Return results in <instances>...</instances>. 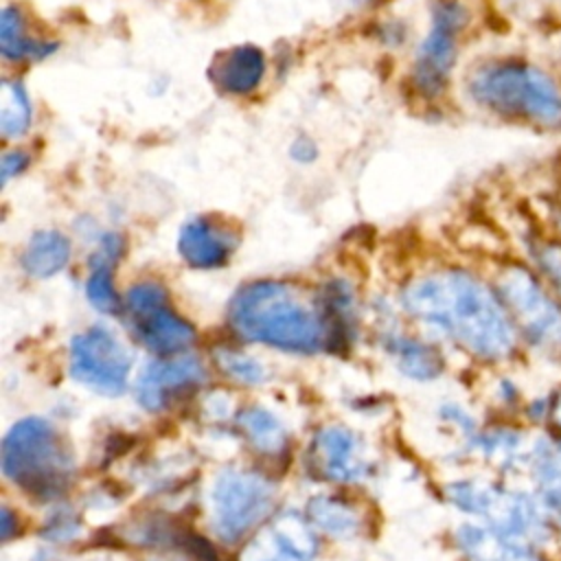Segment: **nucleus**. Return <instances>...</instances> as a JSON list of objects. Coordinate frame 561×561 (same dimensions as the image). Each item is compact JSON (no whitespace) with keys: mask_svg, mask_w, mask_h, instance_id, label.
<instances>
[{"mask_svg":"<svg viewBox=\"0 0 561 561\" xmlns=\"http://www.w3.org/2000/svg\"><path fill=\"white\" fill-rule=\"evenodd\" d=\"M31 125V103L26 90L18 81H2L0 88V131L4 138L26 134Z\"/></svg>","mask_w":561,"mask_h":561,"instance_id":"5701e85b","label":"nucleus"},{"mask_svg":"<svg viewBox=\"0 0 561 561\" xmlns=\"http://www.w3.org/2000/svg\"><path fill=\"white\" fill-rule=\"evenodd\" d=\"M129 368L131 355L105 327H90L70 342V375L101 394H121Z\"/></svg>","mask_w":561,"mask_h":561,"instance_id":"6e6552de","label":"nucleus"},{"mask_svg":"<svg viewBox=\"0 0 561 561\" xmlns=\"http://www.w3.org/2000/svg\"><path fill=\"white\" fill-rule=\"evenodd\" d=\"M237 234L210 217H193L180 228V256L195 270H215L230 261Z\"/></svg>","mask_w":561,"mask_h":561,"instance_id":"f8f14e48","label":"nucleus"},{"mask_svg":"<svg viewBox=\"0 0 561 561\" xmlns=\"http://www.w3.org/2000/svg\"><path fill=\"white\" fill-rule=\"evenodd\" d=\"M70 259V241L57 230H39L31 237L24 254L22 267L28 276L48 278L55 276Z\"/></svg>","mask_w":561,"mask_h":561,"instance_id":"6ab92c4d","label":"nucleus"},{"mask_svg":"<svg viewBox=\"0 0 561 561\" xmlns=\"http://www.w3.org/2000/svg\"><path fill=\"white\" fill-rule=\"evenodd\" d=\"M557 517H559V522H561V513H559V515H557Z\"/></svg>","mask_w":561,"mask_h":561,"instance_id":"473e14b6","label":"nucleus"},{"mask_svg":"<svg viewBox=\"0 0 561 561\" xmlns=\"http://www.w3.org/2000/svg\"><path fill=\"white\" fill-rule=\"evenodd\" d=\"M465 20L467 13L456 0H445L434 9L430 33L416 53L412 72L416 90L430 99L438 96L447 85Z\"/></svg>","mask_w":561,"mask_h":561,"instance_id":"9d476101","label":"nucleus"},{"mask_svg":"<svg viewBox=\"0 0 561 561\" xmlns=\"http://www.w3.org/2000/svg\"><path fill=\"white\" fill-rule=\"evenodd\" d=\"M265 535L287 561H313L318 554L316 528L291 511L280 513Z\"/></svg>","mask_w":561,"mask_h":561,"instance_id":"f3484780","label":"nucleus"},{"mask_svg":"<svg viewBox=\"0 0 561 561\" xmlns=\"http://www.w3.org/2000/svg\"><path fill=\"white\" fill-rule=\"evenodd\" d=\"M449 497L456 506L482 517L491 530L504 537L535 546L548 535L541 506L526 493L467 480L451 484Z\"/></svg>","mask_w":561,"mask_h":561,"instance_id":"39448f33","label":"nucleus"},{"mask_svg":"<svg viewBox=\"0 0 561 561\" xmlns=\"http://www.w3.org/2000/svg\"><path fill=\"white\" fill-rule=\"evenodd\" d=\"M530 467L543 500L554 515L561 513V440L539 438L530 451Z\"/></svg>","mask_w":561,"mask_h":561,"instance_id":"a211bd4d","label":"nucleus"},{"mask_svg":"<svg viewBox=\"0 0 561 561\" xmlns=\"http://www.w3.org/2000/svg\"><path fill=\"white\" fill-rule=\"evenodd\" d=\"M81 530V522L72 511H59L55 513L46 528H44V537L50 541H70L79 535Z\"/></svg>","mask_w":561,"mask_h":561,"instance_id":"a878e982","label":"nucleus"},{"mask_svg":"<svg viewBox=\"0 0 561 561\" xmlns=\"http://www.w3.org/2000/svg\"><path fill=\"white\" fill-rule=\"evenodd\" d=\"M125 309L136 337L158 355H175L195 340L193 327L169 307L164 289L156 283L134 285Z\"/></svg>","mask_w":561,"mask_h":561,"instance_id":"1a4fd4ad","label":"nucleus"},{"mask_svg":"<svg viewBox=\"0 0 561 561\" xmlns=\"http://www.w3.org/2000/svg\"><path fill=\"white\" fill-rule=\"evenodd\" d=\"M500 294L526 340L550 355H559L561 309L539 287L533 274L522 267L506 270L500 278Z\"/></svg>","mask_w":561,"mask_h":561,"instance_id":"0eeeda50","label":"nucleus"},{"mask_svg":"<svg viewBox=\"0 0 561 561\" xmlns=\"http://www.w3.org/2000/svg\"><path fill=\"white\" fill-rule=\"evenodd\" d=\"M28 167V156L24 151H11L2 156L0 162V173H2V184H7L13 175L24 171Z\"/></svg>","mask_w":561,"mask_h":561,"instance_id":"cd10ccee","label":"nucleus"},{"mask_svg":"<svg viewBox=\"0 0 561 561\" xmlns=\"http://www.w3.org/2000/svg\"><path fill=\"white\" fill-rule=\"evenodd\" d=\"M309 519L313 524V528L324 530L331 537H340V539H348L355 537L362 530V515L359 511L337 497V495H318L309 502Z\"/></svg>","mask_w":561,"mask_h":561,"instance_id":"aec40b11","label":"nucleus"},{"mask_svg":"<svg viewBox=\"0 0 561 561\" xmlns=\"http://www.w3.org/2000/svg\"><path fill=\"white\" fill-rule=\"evenodd\" d=\"M390 351L399 368L414 379H434L443 370L440 355L432 346L421 344L416 340H397L390 346Z\"/></svg>","mask_w":561,"mask_h":561,"instance_id":"b1692460","label":"nucleus"},{"mask_svg":"<svg viewBox=\"0 0 561 561\" xmlns=\"http://www.w3.org/2000/svg\"><path fill=\"white\" fill-rule=\"evenodd\" d=\"M357 2H370V0H357Z\"/></svg>","mask_w":561,"mask_h":561,"instance_id":"2f4dec72","label":"nucleus"},{"mask_svg":"<svg viewBox=\"0 0 561 561\" xmlns=\"http://www.w3.org/2000/svg\"><path fill=\"white\" fill-rule=\"evenodd\" d=\"M458 541L473 561H543L530 543L504 537L489 526H465Z\"/></svg>","mask_w":561,"mask_h":561,"instance_id":"dca6fc26","label":"nucleus"},{"mask_svg":"<svg viewBox=\"0 0 561 561\" xmlns=\"http://www.w3.org/2000/svg\"><path fill=\"white\" fill-rule=\"evenodd\" d=\"M316 145L309 140V138H298L294 145H291V156L294 160L298 162H311L316 158Z\"/></svg>","mask_w":561,"mask_h":561,"instance_id":"c85d7f7f","label":"nucleus"},{"mask_svg":"<svg viewBox=\"0 0 561 561\" xmlns=\"http://www.w3.org/2000/svg\"><path fill=\"white\" fill-rule=\"evenodd\" d=\"M72 454L44 419L18 421L2 440V473L24 493L53 500L72 482Z\"/></svg>","mask_w":561,"mask_h":561,"instance_id":"7ed1b4c3","label":"nucleus"},{"mask_svg":"<svg viewBox=\"0 0 561 561\" xmlns=\"http://www.w3.org/2000/svg\"><path fill=\"white\" fill-rule=\"evenodd\" d=\"M265 57L256 46L241 44L219 53L208 70L210 81L226 94H250L263 79Z\"/></svg>","mask_w":561,"mask_h":561,"instance_id":"4468645a","label":"nucleus"},{"mask_svg":"<svg viewBox=\"0 0 561 561\" xmlns=\"http://www.w3.org/2000/svg\"><path fill=\"white\" fill-rule=\"evenodd\" d=\"M206 381V368L195 355L151 362L138 377L136 397L145 410L162 412Z\"/></svg>","mask_w":561,"mask_h":561,"instance_id":"9b49d317","label":"nucleus"},{"mask_svg":"<svg viewBox=\"0 0 561 561\" xmlns=\"http://www.w3.org/2000/svg\"><path fill=\"white\" fill-rule=\"evenodd\" d=\"M469 94L482 107L539 125L561 123V90L539 68L504 59L480 66L469 79Z\"/></svg>","mask_w":561,"mask_h":561,"instance_id":"20e7f679","label":"nucleus"},{"mask_svg":"<svg viewBox=\"0 0 561 561\" xmlns=\"http://www.w3.org/2000/svg\"><path fill=\"white\" fill-rule=\"evenodd\" d=\"M272 482L252 471H221L210 489V517L217 537L226 543L243 539L274 506Z\"/></svg>","mask_w":561,"mask_h":561,"instance_id":"423d86ee","label":"nucleus"},{"mask_svg":"<svg viewBox=\"0 0 561 561\" xmlns=\"http://www.w3.org/2000/svg\"><path fill=\"white\" fill-rule=\"evenodd\" d=\"M215 362L224 375H228L230 379H234L239 383L252 386V383L263 381V377H265V370L256 359H252L250 355H243L239 351H232V348H219L215 353Z\"/></svg>","mask_w":561,"mask_h":561,"instance_id":"393cba45","label":"nucleus"},{"mask_svg":"<svg viewBox=\"0 0 561 561\" xmlns=\"http://www.w3.org/2000/svg\"><path fill=\"white\" fill-rule=\"evenodd\" d=\"M11 519H13V515H11V511L4 506L2 508V539L7 541L9 537H11V533H13V526H11Z\"/></svg>","mask_w":561,"mask_h":561,"instance_id":"7c9ffc66","label":"nucleus"},{"mask_svg":"<svg viewBox=\"0 0 561 561\" xmlns=\"http://www.w3.org/2000/svg\"><path fill=\"white\" fill-rule=\"evenodd\" d=\"M313 471L333 482H355L366 476L359 440L344 427H324L311 445Z\"/></svg>","mask_w":561,"mask_h":561,"instance_id":"ddd939ff","label":"nucleus"},{"mask_svg":"<svg viewBox=\"0 0 561 561\" xmlns=\"http://www.w3.org/2000/svg\"><path fill=\"white\" fill-rule=\"evenodd\" d=\"M123 254V239L118 234H103L96 252L90 259V276L85 280L88 300L103 313H118L123 302L114 289L112 270Z\"/></svg>","mask_w":561,"mask_h":561,"instance_id":"2eb2a0df","label":"nucleus"},{"mask_svg":"<svg viewBox=\"0 0 561 561\" xmlns=\"http://www.w3.org/2000/svg\"><path fill=\"white\" fill-rule=\"evenodd\" d=\"M55 50V44L31 39L24 31L20 9L7 7L0 15V53L4 59H42Z\"/></svg>","mask_w":561,"mask_h":561,"instance_id":"412c9836","label":"nucleus"},{"mask_svg":"<svg viewBox=\"0 0 561 561\" xmlns=\"http://www.w3.org/2000/svg\"><path fill=\"white\" fill-rule=\"evenodd\" d=\"M228 320L243 340L289 353H316L329 340L324 320L276 280L243 285L228 305Z\"/></svg>","mask_w":561,"mask_h":561,"instance_id":"f03ea898","label":"nucleus"},{"mask_svg":"<svg viewBox=\"0 0 561 561\" xmlns=\"http://www.w3.org/2000/svg\"><path fill=\"white\" fill-rule=\"evenodd\" d=\"M548 414H550L552 421L561 427V392H557V394L552 397V401L548 403Z\"/></svg>","mask_w":561,"mask_h":561,"instance_id":"c756f323","label":"nucleus"},{"mask_svg":"<svg viewBox=\"0 0 561 561\" xmlns=\"http://www.w3.org/2000/svg\"><path fill=\"white\" fill-rule=\"evenodd\" d=\"M539 265L546 272V276L552 280L557 291L561 294V241L543 243L537 252Z\"/></svg>","mask_w":561,"mask_h":561,"instance_id":"bb28decb","label":"nucleus"},{"mask_svg":"<svg viewBox=\"0 0 561 561\" xmlns=\"http://www.w3.org/2000/svg\"><path fill=\"white\" fill-rule=\"evenodd\" d=\"M405 309L447 333L480 359H504L515 348V329L493 296L467 272H438L416 278L403 294Z\"/></svg>","mask_w":561,"mask_h":561,"instance_id":"f257e3e1","label":"nucleus"},{"mask_svg":"<svg viewBox=\"0 0 561 561\" xmlns=\"http://www.w3.org/2000/svg\"><path fill=\"white\" fill-rule=\"evenodd\" d=\"M245 440L265 456H276L287 447V434L280 421L263 408H245L237 419Z\"/></svg>","mask_w":561,"mask_h":561,"instance_id":"4be33fe9","label":"nucleus"}]
</instances>
